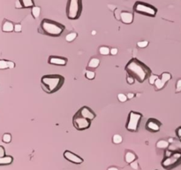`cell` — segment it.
<instances>
[{
	"instance_id": "6da1fadb",
	"label": "cell",
	"mask_w": 181,
	"mask_h": 170,
	"mask_svg": "<svg viewBox=\"0 0 181 170\" xmlns=\"http://www.w3.org/2000/svg\"><path fill=\"white\" fill-rule=\"evenodd\" d=\"M127 75H132L138 82L142 83L151 75V69L136 58L130 59L125 66Z\"/></svg>"
},
{
	"instance_id": "7a4b0ae2",
	"label": "cell",
	"mask_w": 181,
	"mask_h": 170,
	"mask_svg": "<svg viewBox=\"0 0 181 170\" xmlns=\"http://www.w3.org/2000/svg\"><path fill=\"white\" fill-rule=\"evenodd\" d=\"M65 82V77L61 75H47L41 79L42 89L48 94L59 91Z\"/></svg>"
},
{
	"instance_id": "3957f363",
	"label": "cell",
	"mask_w": 181,
	"mask_h": 170,
	"mask_svg": "<svg viewBox=\"0 0 181 170\" xmlns=\"http://www.w3.org/2000/svg\"><path fill=\"white\" fill-rule=\"evenodd\" d=\"M65 29V25L59 22H57L50 19H43L38 27V32L40 34H42L48 37H58L63 34Z\"/></svg>"
},
{
	"instance_id": "277c9868",
	"label": "cell",
	"mask_w": 181,
	"mask_h": 170,
	"mask_svg": "<svg viewBox=\"0 0 181 170\" xmlns=\"http://www.w3.org/2000/svg\"><path fill=\"white\" fill-rule=\"evenodd\" d=\"M181 163V152L175 151L171 152L166 149L165 158L162 160L161 165L165 170H171L178 167Z\"/></svg>"
},
{
	"instance_id": "5b68a950",
	"label": "cell",
	"mask_w": 181,
	"mask_h": 170,
	"mask_svg": "<svg viewBox=\"0 0 181 170\" xmlns=\"http://www.w3.org/2000/svg\"><path fill=\"white\" fill-rule=\"evenodd\" d=\"M82 0H68L66 4V16L69 20H78L82 13Z\"/></svg>"
},
{
	"instance_id": "8992f818",
	"label": "cell",
	"mask_w": 181,
	"mask_h": 170,
	"mask_svg": "<svg viewBox=\"0 0 181 170\" xmlns=\"http://www.w3.org/2000/svg\"><path fill=\"white\" fill-rule=\"evenodd\" d=\"M133 11L139 14H142L148 17H155L157 13V9L154 5L142 1H136L134 3Z\"/></svg>"
},
{
	"instance_id": "52a82bcc",
	"label": "cell",
	"mask_w": 181,
	"mask_h": 170,
	"mask_svg": "<svg viewBox=\"0 0 181 170\" xmlns=\"http://www.w3.org/2000/svg\"><path fill=\"white\" fill-rule=\"evenodd\" d=\"M142 119V114L141 113L130 111L127 121L126 124V129L130 132H137L139 130V126H140Z\"/></svg>"
},
{
	"instance_id": "ba28073f",
	"label": "cell",
	"mask_w": 181,
	"mask_h": 170,
	"mask_svg": "<svg viewBox=\"0 0 181 170\" xmlns=\"http://www.w3.org/2000/svg\"><path fill=\"white\" fill-rule=\"evenodd\" d=\"M73 124L77 130H86L90 128L91 120L76 113L73 117Z\"/></svg>"
},
{
	"instance_id": "9c48e42d",
	"label": "cell",
	"mask_w": 181,
	"mask_h": 170,
	"mask_svg": "<svg viewBox=\"0 0 181 170\" xmlns=\"http://www.w3.org/2000/svg\"><path fill=\"white\" fill-rule=\"evenodd\" d=\"M161 126H162V122L160 120H158L157 119H155V118H150L147 120L145 128L149 132L156 133L160 130Z\"/></svg>"
},
{
	"instance_id": "30bf717a",
	"label": "cell",
	"mask_w": 181,
	"mask_h": 170,
	"mask_svg": "<svg viewBox=\"0 0 181 170\" xmlns=\"http://www.w3.org/2000/svg\"><path fill=\"white\" fill-rule=\"evenodd\" d=\"M63 155H64V158L66 160H68V161H70V162H72L73 164L80 165V164L83 163V161H84V159L80 157L79 155L70 152V151H65Z\"/></svg>"
},
{
	"instance_id": "8fae6325",
	"label": "cell",
	"mask_w": 181,
	"mask_h": 170,
	"mask_svg": "<svg viewBox=\"0 0 181 170\" xmlns=\"http://www.w3.org/2000/svg\"><path fill=\"white\" fill-rule=\"evenodd\" d=\"M77 113L78 114H80L81 116H83V117L90 120L91 121H92L96 117L95 113L91 108H89V106H82L81 108L79 109V111H78Z\"/></svg>"
},
{
	"instance_id": "7c38bea8",
	"label": "cell",
	"mask_w": 181,
	"mask_h": 170,
	"mask_svg": "<svg viewBox=\"0 0 181 170\" xmlns=\"http://www.w3.org/2000/svg\"><path fill=\"white\" fill-rule=\"evenodd\" d=\"M68 59L65 57L60 56H51L48 59L49 64L54 66H65L67 64Z\"/></svg>"
},
{
	"instance_id": "4fadbf2b",
	"label": "cell",
	"mask_w": 181,
	"mask_h": 170,
	"mask_svg": "<svg viewBox=\"0 0 181 170\" xmlns=\"http://www.w3.org/2000/svg\"><path fill=\"white\" fill-rule=\"evenodd\" d=\"M119 20L124 24H132L133 21V14L130 12L123 11L119 14Z\"/></svg>"
},
{
	"instance_id": "5bb4252c",
	"label": "cell",
	"mask_w": 181,
	"mask_h": 170,
	"mask_svg": "<svg viewBox=\"0 0 181 170\" xmlns=\"http://www.w3.org/2000/svg\"><path fill=\"white\" fill-rule=\"evenodd\" d=\"M14 25L12 21L5 20L3 24H2V31L5 32V33H9V32H13L14 31Z\"/></svg>"
},
{
	"instance_id": "9a60e30c",
	"label": "cell",
	"mask_w": 181,
	"mask_h": 170,
	"mask_svg": "<svg viewBox=\"0 0 181 170\" xmlns=\"http://www.w3.org/2000/svg\"><path fill=\"white\" fill-rule=\"evenodd\" d=\"M137 159V156L134 152H133L132 151H127L126 152V155H125V160L126 163H132L133 161L136 160Z\"/></svg>"
},
{
	"instance_id": "2e32d148",
	"label": "cell",
	"mask_w": 181,
	"mask_h": 170,
	"mask_svg": "<svg viewBox=\"0 0 181 170\" xmlns=\"http://www.w3.org/2000/svg\"><path fill=\"white\" fill-rule=\"evenodd\" d=\"M13 161V158L10 155H5L4 157L0 158V165L1 166H6L12 164Z\"/></svg>"
},
{
	"instance_id": "e0dca14e",
	"label": "cell",
	"mask_w": 181,
	"mask_h": 170,
	"mask_svg": "<svg viewBox=\"0 0 181 170\" xmlns=\"http://www.w3.org/2000/svg\"><path fill=\"white\" fill-rule=\"evenodd\" d=\"M100 59H97V58H92L89 64H88V67L89 68H91V69H95V68H97L99 65H100Z\"/></svg>"
},
{
	"instance_id": "ac0fdd59",
	"label": "cell",
	"mask_w": 181,
	"mask_h": 170,
	"mask_svg": "<svg viewBox=\"0 0 181 170\" xmlns=\"http://www.w3.org/2000/svg\"><path fill=\"white\" fill-rule=\"evenodd\" d=\"M20 3L22 8H32L35 6V2L34 0H19Z\"/></svg>"
},
{
	"instance_id": "d6986e66",
	"label": "cell",
	"mask_w": 181,
	"mask_h": 170,
	"mask_svg": "<svg viewBox=\"0 0 181 170\" xmlns=\"http://www.w3.org/2000/svg\"><path fill=\"white\" fill-rule=\"evenodd\" d=\"M31 14L34 17V19H38L40 14H41V8H40V6H36V5L33 6L31 8Z\"/></svg>"
},
{
	"instance_id": "ffe728a7",
	"label": "cell",
	"mask_w": 181,
	"mask_h": 170,
	"mask_svg": "<svg viewBox=\"0 0 181 170\" xmlns=\"http://www.w3.org/2000/svg\"><path fill=\"white\" fill-rule=\"evenodd\" d=\"M77 37L78 34L76 32H71V33H69L65 36V41L68 42V43H72L77 38Z\"/></svg>"
},
{
	"instance_id": "44dd1931",
	"label": "cell",
	"mask_w": 181,
	"mask_h": 170,
	"mask_svg": "<svg viewBox=\"0 0 181 170\" xmlns=\"http://www.w3.org/2000/svg\"><path fill=\"white\" fill-rule=\"evenodd\" d=\"M169 146H170V143L165 140H159L156 143V147L159 149H167L169 148Z\"/></svg>"
},
{
	"instance_id": "7402d4cb",
	"label": "cell",
	"mask_w": 181,
	"mask_h": 170,
	"mask_svg": "<svg viewBox=\"0 0 181 170\" xmlns=\"http://www.w3.org/2000/svg\"><path fill=\"white\" fill-rule=\"evenodd\" d=\"M165 84H166V83H165V82H164L161 80V78L159 77V78L155 81V82L154 85H155V89H156L157 91H159V90H162V89L164 87V85H165Z\"/></svg>"
},
{
	"instance_id": "603a6c76",
	"label": "cell",
	"mask_w": 181,
	"mask_h": 170,
	"mask_svg": "<svg viewBox=\"0 0 181 170\" xmlns=\"http://www.w3.org/2000/svg\"><path fill=\"white\" fill-rule=\"evenodd\" d=\"M99 53L101 55H104V56L109 55V54H111V49L107 46H101L99 48Z\"/></svg>"
},
{
	"instance_id": "cb8c5ba5",
	"label": "cell",
	"mask_w": 181,
	"mask_h": 170,
	"mask_svg": "<svg viewBox=\"0 0 181 170\" xmlns=\"http://www.w3.org/2000/svg\"><path fill=\"white\" fill-rule=\"evenodd\" d=\"M160 78H161V80L164 82H169L170 79H171V75L170 74V73H167V72H164V73H163L161 75H160Z\"/></svg>"
},
{
	"instance_id": "d4e9b609",
	"label": "cell",
	"mask_w": 181,
	"mask_h": 170,
	"mask_svg": "<svg viewBox=\"0 0 181 170\" xmlns=\"http://www.w3.org/2000/svg\"><path fill=\"white\" fill-rule=\"evenodd\" d=\"M112 142H113V144H121V143L123 142V137H122L120 135L116 134V135H114L113 137H112Z\"/></svg>"
},
{
	"instance_id": "484cf974",
	"label": "cell",
	"mask_w": 181,
	"mask_h": 170,
	"mask_svg": "<svg viewBox=\"0 0 181 170\" xmlns=\"http://www.w3.org/2000/svg\"><path fill=\"white\" fill-rule=\"evenodd\" d=\"M2 141L5 144H9L11 141H12V136L11 134L9 133H5L3 135V137H2Z\"/></svg>"
},
{
	"instance_id": "4316f807",
	"label": "cell",
	"mask_w": 181,
	"mask_h": 170,
	"mask_svg": "<svg viewBox=\"0 0 181 170\" xmlns=\"http://www.w3.org/2000/svg\"><path fill=\"white\" fill-rule=\"evenodd\" d=\"M85 75H86V78L89 79V80H93L95 77V73L94 71H91V70H87L86 73H85Z\"/></svg>"
},
{
	"instance_id": "83f0119b",
	"label": "cell",
	"mask_w": 181,
	"mask_h": 170,
	"mask_svg": "<svg viewBox=\"0 0 181 170\" xmlns=\"http://www.w3.org/2000/svg\"><path fill=\"white\" fill-rule=\"evenodd\" d=\"M117 99H118V101L119 102H122V103H124V102H126L128 98H127V96L126 95V94H123V93H119L118 95H117Z\"/></svg>"
},
{
	"instance_id": "f1b7e54d",
	"label": "cell",
	"mask_w": 181,
	"mask_h": 170,
	"mask_svg": "<svg viewBox=\"0 0 181 170\" xmlns=\"http://www.w3.org/2000/svg\"><path fill=\"white\" fill-rule=\"evenodd\" d=\"M7 68H9L7 60H5V59H1V60H0V69H1V70H4V69H7Z\"/></svg>"
},
{
	"instance_id": "f546056e",
	"label": "cell",
	"mask_w": 181,
	"mask_h": 170,
	"mask_svg": "<svg viewBox=\"0 0 181 170\" xmlns=\"http://www.w3.org/2000/svg\"><path fill=\"white\" fill-rule=\"evenodd\" d=\"M158 78H159L158 75H152V74H151V75L148 77V82H149V83H150L151 85H154L155 81H156Z\"/></svg>"
},
{
	"instance_id": "4dcf8cb0",
	"label": "cell",
	"mask_w": 181,
	"mask_h": 170,
	"mask_svg": "<svg viewBox=\"0 0 181 170\" xmlns=\"http://www.w3.org/2000/svg\"><path fill=\"white\" fill-rule=\"evenodd\" d=\"M137 45H138V47H140V48H146V47L148 45V41H146V40H144V41H140V42L137 43Z\"/></svg>"
},
{
	"instance_id": "1f68e13d",
	"label": "cell",
	"mask_w": 181,
	"mask_h": 170,
	"mask_svg": "<svg viewBox=\"0 0 181 170\" xmlns=\"http://www.w3.org/2000/svg\"><path fill=\"white\" fill-rule=\"evenodd\" d=\"M135 81H136V80L133 78V77L132 76V75H127V76H126V82H127V83H128V84H130V85L133 84Z\"/></svg>"
},
{
	"instance_id": "d6a6232c",
	"label": "cell",
	"mask_w": 181,
	"mask_h": 170,
	"mask_svg": "<svg viewBox=\"0 0 181 170\" xmlns=\"http://www.w3.org/2000/svg\"><path fill=\"white\" fill-rule=\"evenodd\" d=\"M130 166H131V168H132L134 170L139 169V163H138L136 160H134V161H133L132 163H130Z\"/></svg>"
},
{
	"instance_id": "836d02e7",
	"label": "cell",
	"mask_w": 181,
	"mask_h": 170,
	"mask_svg": "<svg viewBox=\"0 0 181 170\" xmlns=\"http://www.w3.org/2000/svg\"><path fill=\"white\" fill-rule=\"evenodd\" d=\"M21 30H22V26H21V24L17 23V24L14 25V31H15V32L20 33V32H21Z\"/></svg>"
},
{
	"instance_id": "e575fe53",
	"label": "cell",
	"mask_w": 181,
	"mask_h": 170,
	"mask_svg": "<svg viewBox=\"0 0 181 170\" xmlns=\"http://www.w3.org/2000/svg\"><path fill=\"white\" fill-rule=\"evenodd\" d=\"M181 91V79H179L176 82V92Z\"/></svg>"
},
{
	"instance_id": "d590c367",
	"label": "cell",
	"mask_w": 181,
	"mask_h": 170,
	"mask_svg": "<svg viewBox=\"0 0 181 170\" xmlns=\"http://www.w3.org/2000/svg\"><path fill=\"white\" fill-rule=\"evenodd\" d=\"M5 156V151L3 146H0V158Z\"/></svg>"
},
{
	"instance_id": "8d00e7d4",
	"label": "cell",
	"mask_w": 181,
	"mask_h": 170,
	"mask_svg": "<svg viewBox=\"0 0 181 170\" xmlns=\"http://www.w3.org/2000/svg\"><path fill=\"white\" fill-rule=\"evenodd\" d=\"M7 63H8V66L10 69H13L15 67V63L13 61H11V60H7Z\"/></svg>"
},
{
	"instance_id": "74e56055",
	"label": "cell",
	"mask_w": 181,
	"mask_h": 170,
	"mask_svg": "<svg viewBox=\"0 0 181 170\" xmlns=\"http://www.w3.org/2000/svg\"><path fill=\"white\" fill-rule=\"evenodd\" d=\"M117 53H118V50H117V48H111V54L112 56L117 55Z\"/></svg>"
},
{
	"instance_id": "f35d334b",
	"label": "cell",
	"mask_w": 181,
	"mask_h": 170,
	"mask_svg": "<svg viewBox=\"0 0 181 170\" xmlns=\"http://www.w3.org/2000/svg\"><path fill=\"white\" fill-rule=\"evenodd\" d=\"M176 134H177V136L179 137V139L181 138V126L176 130Z\"/></svg>"
},
{
	"instance_id": "ab89813d",
	"label": "cell",
	"mask_w": 181,
	"mask_h": 170,
	"mask_svg": "<svg viewBox=\"0 0 181 170\" xmlns=\"http://www.w3.org/2000/svg\"><path fill=\"white\" fill-rule=\"evenodd\" d=\"M126 96H127V98H128V99H132L133 98H134V94L132 93V92H128Z\"/></svg>"
},
{
	"instance_id": "60d3db41",
	"label": "cell",
	"mask_w": 181,
	"mask_h": 170,
	"mask_svg": "<svg viewBox=\"0 0 181 170\" xmlns=\"http://www.w3.org/2000/svg\"><path fill=\"white\" fill-rule=\"evenodd\" d=\"M108 170H118V168H116V167H110V168H108Z\"/></svg>"
},
{
	"instance_id": "b9f144b4",
	"label": "cell",
	"mask_w": 181,
	"mask_h": 170,
	"mask_svg": "<svg viewBox=\"0 0 181 170\" xmlns=\"http://www.w3.org/2000/svg\"><path fill=\"white\" fill-rule=\"evenodd\" d=\"M92 35H95V31H92Z\"/></svg>"
}]
</instances>
